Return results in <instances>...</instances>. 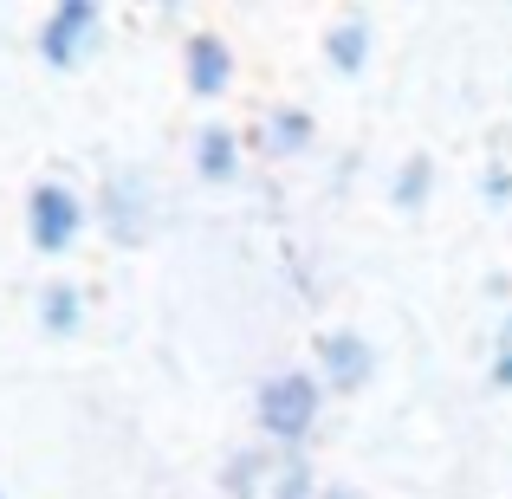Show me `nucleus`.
<instances>
[{"label": "nucleus", "mask_w": 512, "mask_h": 499, "mask_svg": "<svg viewBox=\"0 0 512 499\" xmlns=\"http://www.w3.org/2000/svg\"><path fill=\"white\" fill-rule=\"evenodd\" d=\"M318 415H325V383H318V370H305V363H279V370L260 376V389H253V422L286 454H299L305 441H312Z\"/></svg>", "instance_id": "nucleus-1"}, {"label": "nucleus", "mask_w": 512, "mask_h": 499, "mask_svg": "<svg viewBox=\"0 0 512 499\" xmlns=\"http://www.w3.org/2000/svg\"><path fill=\"white\" fill-rule=\"evenodd\" d=\"M85 195H78L72 182H33L26 188V240H33V253H46V260H65V253L78 247V234H85Z\"/></svg>", "instance_id": "nucleus-2"}, {"label": "nucleus", "mask_w": 512, "mask_h": 499, "mask_svg": "<svg viewBox=\"0 0 512 499\" xmlns=\"http://www.w3.org/2000/svg\"><path fill=\"white\" fill-rule=\"evenodd\" d=\"M104 39V7L98 0H59V7L39 20V59L52 72H78V65L98 52Z\"/></svg>", "instance_id": "nucleus-3"}, {"label": "nucleus", "mask_w": 512, "mask_h": 499, "mask_svg": "<svg viewBox=\"0 0 512 499\" xmlns=\"http://www.w3.org/2000/svg\"><path fill=\"white\" fill-rule=\"evenodd\" d=\"M312 370H318V383H325V396L331 389H338V396H357L376 376V344L350 325H325L312 337Z\"/></svg>", "instance_id": "nucleus-4"}, {"label": "nucleus", "mask_w": 512, "mask_h": 499, "mask_svg": "<svg viewBox=\"0 0 512 499\" xmlns=\"http://www.w3.org/2000/svg\"><path fill=\"white\" fill-rule=\"evenodd\" d=\"M182 85L201 104L227 98V85H234V46L221 33H188L182 39Z\"/></svg>", "instance_id": "nucleus-5"}, {"label": "nucleus", "mask_w": 512, "mask_h": 499, "mask_svg": "<svg viewBox=\"0 0 512 499\" xmlns=\"http://www.w3.org/2000/svg\"><path fill=\"white\" fill-rule=\"evenodd\" d=\"M98 208H104V227H111L124 247H143V240H150L156 208H150V195H143V175H137V169L111 175V182L98 188Z\"/></svg>", "instance_id": "nucleus-6"}, {"label": "nucleus", "mask_w": 512, "mask_h": 499, "mask_svg": "<svg viewBox=\"0 0 512 499\" xmlns=\"http://www.w3.org/2000/svg\"><path fill=\"white\" fill-rule=\"evenodd\" d=\"M325 65L338 78H357L363 65H370V13L363 7H344L338 20L325 26Z\"/></svg>", "instance_id": "nucleus-7"}, {"label": "nucleus", "mask_w": 512, "mask_h": 499, "mask_svg": "<svg viewBox=\"0 0 512 499\" xmlns=\"http://www.w3.org/2000/svg\"><path fill=\"white\" fill-rule=\"evenodd\" d=\"M279 461H286V448H240L234 461L221 467V493L227 499H266L273 493Z\"/></svg>", "instance_id": "nucleus-8"}, {"label": "nucleus", "mask_w": 512, "mask_h": 499, "mask_svg": "<svg viewBox=\"0 0 512 499\" xmlns=\"http://www.w3.org/2000/svg\"><path fill=\"white\" fill-rule=\"evenodd\" d=\"M195 175L214 188L240 175V130L234 124H201L195 130Z\"/></svg>", "instance_id": "nucleus-9"}, {"label": "nucleus", "mask_w": 512, "mask_h": 499, "mask_svg": "<svg viewBox=\"0 0 512 499\" xmlns=\"http://www.w3.org/2000/svg\"><path fill=\"white\" fill-rule=\"evenodd\" d=\"M312 137H318V117L305 111V104H273V111L260 117V143L273 156H305Z\"/></svg>", "instance_id": "nucleus-10"}, {"label": "nucleus", "mask_w": 512, "mask_h": 499, "mask_svg": "<svg viewBox=\"0 0 512 499\" xmlns=\"http://www.w3.org/2000/svg\"><path fill=\"white\" fill-rule=\"evenodd\" d=\"M428 195H435V156H428V150H409V156L396 163V175H389V208L422 214Z\"/></svg>", "instance_id": "nucleus-11"}, {"label": "nucleus", "mask_w": 512, "mask_h": 499, "mask_svg": "<svg viewBox=\"0 0 512 499\" xmlns=\"http://www.w3.org/2000/svg\"><path fill=\"white\" fill-rule=\"evenodd\" d=\"M39 325L52 337H72L85 325V292H78L72 279H46V286H39Z\"/></svg>", "instance_id": "nucleus-12"}, {"label": "nucleus", "mask_w": 512, "mask_h": 499, "mask_svg": "<svg viewBox=\"0 0 512 499\" xmlns=\"http://www.w3.org/2000/svg\"><path fill=\"white\" fill-rule=\"evenodd\" d=\"M487 383H493V389H512V312H506L500 337H493V363H487Z\"/></svg>", "instance_id": "nucleus-13"}, {"label": "nucleus", "mask_w": 512, "mask_h": 499, "mask_svg": "<svg viewBox=\"0 0 512 499\" xmlns=\"http://www.w3.org/2000/svg\"><path fill=\"white\" fill-rule=\"evenodd\" d=\"M487 195H493V201L512 195V169H493V175H487Z\"/></svg>", "instance_id": "nucleus-14"}, {"label": "nucleus", "mask_w": 512, "mask_h": 499, "mask_svg": "<svg viewBox=\"0 0 512 499\" xmlns=\"http://www.w3.org/2000/svg\"><path fill=\"white\" fill-rule=\"evenodd\" d=\"M318 499H357L350 487H318Z\"/></svg>", "instance_id": "nucleus-15"}, {"label": "nucleus", "mask_w": 512, "mask_h": 499, "mask_svg": "<svg viewBox=\"0 0 512 499\" xmlns=\"http://www.w3.org/2000/svg\"><path fill=\"white\" fill-rule=\"evenodd\" d=\"M0 499H7V493H0Z\"/></svg>", "instance_id": "nucleus-16"}]
</instances>
